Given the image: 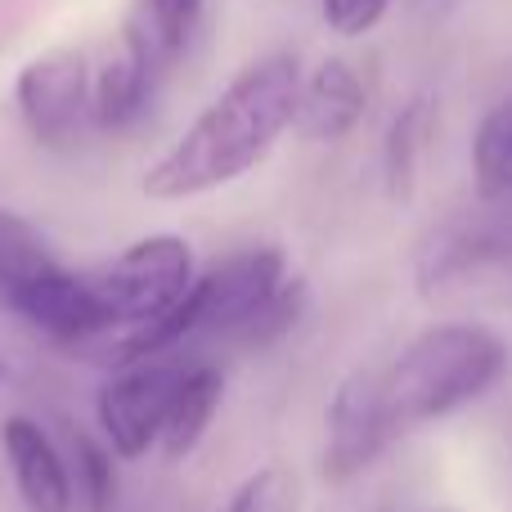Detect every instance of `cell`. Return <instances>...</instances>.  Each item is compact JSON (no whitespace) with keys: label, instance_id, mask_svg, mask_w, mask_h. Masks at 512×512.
Returning a JSON list of instances; mask_svg holds the SVG:
<instances>
[{"label":"cell","instance_id":"ffe728a7","mask_svg":"<svg viewBox=\"0 0 512 512\" xmlns=\"http://www.w3.org/2000/svg\"><path fill=\"white\" fill-rule=\"evenodd\" d=\"M72 463H77V486L86 495V504L95 512H108L117 499V472H113V450L108 441H90L86 432L72 436Z\"/></svg>","mask_w":512,"mask_h":512},{"label":"cell","instance_id":"603a6c76","mask_svg":"<svg viewBox=\"0 0 512 512\" xmlns=\"http://www.w3.org/2000/svg\"><path fill=\"white\" fill-rule=\"evenodd\" d=\"M441 512H450V508H441Z\"/></svg>","mask_w":512,"mask_h":512},{"label":"cell","instance_id":"9c48e42d","mask_svg":"<svg viewBox=\"0 0 512 512\" xmlns=\"http://www.w3.org/2000/svg\"><path fill=\"white\" fill-rule=\"evenodd\" d=\"M396 441V427L387 418L382 405V387L378 373L364 369L337 387V396L328 400V418H324V477L333 486L360 477L387 445Z\"/></svg>","mask_w":512,"mask_h":512},{"label":"cell","instance_id":"4fadbf2b","mask_svg":"<svg viewBox=\"0 0 512 512\" xmlns=\"http://www.w3.org/2000/svg\"><path fill=\"white\" fill-rule=\"evenodd\" d=\"M225 396V378L212 364H189V373L180 378L176 396H171V409L162 418V436L158 445L171 454V459H185L194 454V445L203 441V432L212 427L216 409H221Z\"/></svg>","mask_w":512,"mask_h":512},{"label":"cell","instance_id":"30bf717a","mask_svg":"<svg viewBox=\"0 0 512 512\" xmlns=\"http://www.w3.org/2000/svg\"><path fill=\"white\" fill-rule=\"evenodd\" d=\"M5 301L14 315H23L36 333L54 337V342L81 346V342H104L108 337L104 306H99L90 279L86 274L63 270L59 261L45 265V270L32 274V279H23L18 288H9Z\"/></svg>","mask_w":512,"mask_h":512},{"label":"cell","instance_id":"9a60e30c","mask_svg":"<svg viewBox=\"0 0 512 512\" xmlns=\"http://www.w3.org/2000/svg\"><path fill=\"white\" fill-rule=\"evenodd\" d=\"M472 185L481 203H512V95L499 99L472 135Z\"/></svg>","mask_w":512,"mask_h":512},{"label":"cell","instance_id":"ac0fdd59","mask_svg":"<svg viewBox=\"0 0 512 512\" xmlns=\"http://www.w3.org/2000/svg\"><path fill=\"white\" fill-rule=\"evenodd\" d=\"M225 512H301V481L288 468L270 463L256 468L239 490H234L230 508Z\"/></svg>","mask_w":512,"mask_h":512},{"label":"cell","instance_id":"8992f818","mask_svg":"<svg viewBox=\"0 0 512 512\" xmlns=\"http://www.w3.org/2000/svg\"><path fill=\"white\" fill-rule=\"evenodd\" d=\"M185 373H189V360L144 355V360L122 364V373H113L99 387V400H95L99 432H104L108 450L117 459H140V454H149V445H158L162 418H167L171 396H176Z\"/></svg>","mask_w":512,"mask_h":512},{"label":"cell","instance_id":"52a82bcc","mask_svg":"<svg viewBox=\"0 0 512 512\" xmlns=\"http://www.w3.org/2000/svg\"><path fill=\"white\" fill-rule=\"evenodd\" d=\"M171 54L153 36V27L140 18V9H126V23L113 41V54L95 68V122L104 131H131L149 113L158 81L167 77Z\"/></svg>","mask_w":512,"mask_h":512},{"label":"cell","instance_id":"6da1fadb","mask_svg":"<svg viewBox=\"0 0 512 512\" xmlns=\"http://www.w3.org/2000/svg\"><path fill=\"white\" fill-rule=\"evenodd\" d=\"M297 90L301 63L288 50L261 54L248 68H239L230 86L185 126V135L149 162V171L140 176L144 198L185 203L248 176L283 140V131H292Z\"/></svg>","mask_w":512,"mask_h":512},{"label":"cell","instance_id":"7c38bea8","mask_svg":"<svg viewBox=\"0 0 512 512\" xmlns=\"http://www.w3.org/2000/svg\"><path fill=\"white\" fill-rule=\"evenodd\" d=\"M0 445L5 459L14 468V486L23 495V504L32 512H72V486L68 463L54 450V441L41 432V423L14 414L0 423Z\"/></svg>","mask_w":512,"mask_h":512},{"label":"cell","instance_id":"2e32d148","mask_svg":"<svg viewBox=\"0 0 512 512\" xmlns=\"http://www.w3.org/2000/svg\"><path fill=\"white\" fill-rule=\"evenodd\" d=\"M45 265H54V252L41 243V234L23 221V216L0 207V297L9 288H18L23 279L41 274Z\"/></svg>","mask_w":512,"mask_h":512},{"label":"cell","instance_id":"ba28073f","mask_svg":"<svg viewBox=\"0 0 512 512\" xmlns=\"http://www.w3.org/2000/svg\"><path fill=\"white\" fill-rule=\"evenodd\" d=\"M288 279L279 248H252L225 256L207 274H194V337H239V328Z\"/></svg>","mask_w":512,"mask_h":512},{"label":"cell","instance_id":"277c9868","mask_svg":"<svg viewBox=\"0 0 512 512\" xmlns=\"http://www.w3.org/2000/svg\"><path fill=\"white\" fill-rule=\"evenodd\" d=\"M86 279L104 306L108 337H117L185 297L194 283V248L176 234H153V239H140L126 252H117Z\"/></svg>","mask_w":512,"mask_h":512},{"label":"cell","instance_id":"44dd1931","mask_svg":"<svg viewBox=\"0 0 512 512\" xmlns=\"http://www.w3.org/2000/svg\"><path fill=\"white\" fill-rule=\"evenodd\" d=\"M387 14H391V0H319L324 27L333 36H342V41H360V36L378 32Z\"/></svg>","mask_w":512,"mask_h":512},{"label":"cell","instance_id":"e0dca14e","mask_svg":"<svg viewBox=\"0 0 512 512\" xmlns=\"http://www.w3.org/2000/svg\"><path fill=\"white\" fill-rule=\"evenodd\" d=\"M306 301H310L306 283H301V279H283L279 288H274L270 297L261 301V310H256L248 324L239 328V337H243V342H252V346L279 342V337L288 333V328L297 324L301 315H306Z\"/></svg>","mask_w":512,"mask_h":512},{"label":"cell","instance_id":"5b68a950","mask_svg":"<svg viewBox=\"0 0 512 512\" xmlns=\"http://www.w3.org/2000/svg\"><path fill=\"white\" fill-rule=\"evenodd\" d=\"M14 104L36 144L54 153H72L95 122V68L86 50L54 45L18 68Z\"/></svg>","mask_w":512,"mask_h":512},{"label":"cell","instance_id":"7402d4cb","mask_svg":"<svg viewBox=\"0 0 512 512\" xmlns=\"http://www.w3.org/2000/svg\"><path fill=\"white\" fill-rule=\"evenodd\" d=\"M0 378H5V360H0Z\"/></svg>","mask_w":512,"mask_h":512},{"label":"cell","instance_id":"7a4b0ae2","mask_svg":"<svg viewBox=\"0 0 512 512\" xmlns=\"http://www.w3.org/2000/svg\"><path fill=\"white\" fill-rule=\"evenodd\" d=\"M508 373V342L477 319H454L418 333L378 373L382 405L396 436L450 418L454 409L481 400Z\"/></svg>","mask_w":512,"mask_h":512},{"label":"cell","instance_id":"d6986e66","mask_svg":"<svg viewBox=\"0 0 512 512\" xmlns=\"http://www.w3.org/2000/svg\"><path fill=\"white\" fill-rule=\"evenodd\" d=\"M135 9H140V18L153 27L162 50H167L171 59H180V54L189 50V41H194L198 23H203L207 0H135Z\"/></svg>","mask_w":512,"mask_h":512},{"label":"cell","instance_id":"8fae6325","mask_svg":"<svg viewBox=\"0 0 512 512\" xmlns=\"http://www.w3.org/2000/svg\"><path fill=\"white\" fill-rule=\"evenodd\" d=\"M369 113V86L346 59H324L310 72H301L292 131L310 144H337L355 131Z\"/></svg>","mask_w":512,"mask_h":512},{"label":"cell","instance_id":"5bb4252c","mask_svg":"<svg viewBox=\"0 0 512 512\" xmlns=\"http://www.w3.org/2000/svg\"><path fill=\"white\" fill-rule=\"evenodd\" d=\"M436 135V108L427 95L409 99L387 126V140H382V176H387V194L396 203H409L418 189V171H423L427 144Z\"/></svg>","mask_w":512,"mask_h":512},{"label":"cell","instance_id":"3957f363","mask_svg":"<svg viewBox=\"0 0 512 512\" xmlns=\"http://www.w3.org/2000/svg\"><path fill=\"white\" fill-rule=\"evenodd\" d=\"M414 288L427 301L512 297V203H481L436 225L414 256Z\"/></svg>","mask_w":512,"mask_h":512}]
</instances>
